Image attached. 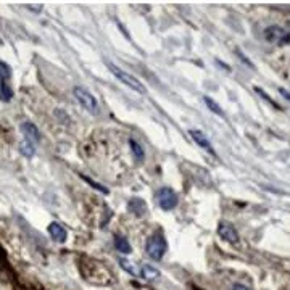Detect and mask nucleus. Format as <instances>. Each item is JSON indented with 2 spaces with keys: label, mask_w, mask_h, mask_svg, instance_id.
<instances>
[{
  "label": "nucleus",
  "mask_w": 290,
  "mask_h": 290,
  "mask_svg": "<svg viewBox=\"0 0 290 290\" xmlns=\"http://www.w3.org/2000/svg\"><path fill=\"white\" fill-rule=\"evenodd\" d=\"M82 260L86 261L89 266L81 263V272L89 282H94V284H110L112 282V272L107 270V266L96 260H89V258H82Z\"/></svg>",
  "instance_id": "nucleus-1"
},
{
  "label": "nucleus",
  "mask_w": 290,
  "mask_h": 290,
  "mask_svg": "<svg viewBox=\"0 0 290 290\" xmlns=\"http://www.w3.org/2000/svg\"><path fill=\"white\" fill-rule=\"evenodd\" d=\"M166 249H168V244H166L165 235H163L161 232H155V234H152L149 237V240H147V244H145L147 255L155 261H160L161 258L165 256Z\"/></svg>",
  "instance_id": "nucleus-2"
},
{
  "label": "nucleus",
  "mask_w": 290,
  "mask_h": 290,
  "mask_svg": "<svg viewBox=\"0 0 290 290\" xmlns=\"http://www.w3.org/2000/svg\"><path fill=\"white\" fill-rule=\"evenodd\" d=\"M107 65H108V70L112 71L113 75H115L116 77H118L126 87L133 89V91L137 92V94H145V92H147L145 86H144V84H142L137 77H134L133 75H129V73H126L124 70H121L119 66L113 65V63H107Z\"/></svg>",
  "instance_id": "nucleus-3"
},
{
  "label": "nucleus",
  "mask_w": 290,
  "mask_h": 290,
  "mask_svg": "<svg viewBox=\"0 0 290 290\" xmlns=\"http://www.w3.org/2000/svg\"><path fill=\"white\" fill-rule=\"evenodd\" d=\"M73 94H75V97L77 98V102L82 105L84 110H87L89 113L96 115L98 112V103H97V98L92 96L91 92L87 91L86 87L82 86H76L73 89Z\"/></svg>",
  "instance_id": "nucleus-4"
},
{
  "label": "nucleus",
  "mask_w": 290,
  "mask_h": 290,
  "mask_svg": "<svg viewBox=\"0 0 290 290\" xmlns=\"http://www.w3.org/2000/svg\"><path fill=\"white\" fill-rule=\"evenodd\" d=\"M265 39L274 45H287L290 44V33L281 26H268L265 29Z\"/></svg>",
  "instance_id": "nucleus-5"
},
{
  "label": "nucleus",
  "mask_w": 290,
  "mask_h": 290,
  "mask_svg": "<svg viewBox=\"0 0 290 290\" xmlns=\"http://www.w3.org/2000/svg\"><path fill=\"white\" fill-rule=\"evenodd\" d=\"M156 200L161 210H165V212H171L177 207V193L171 187H161L156 192Z\"/></svg>",
  "instance_id": "nucleus-6"
},
{
  "label": "nucleus",
  "mask_w": 290,
  "mask_h": 290,
  "mask_svg": "<svg viewBox=\"0 0 290 290\" xmlns=\"http://www.w3.org/2000/svg\"><path fill=\"white\" fill-rule=\"evenodd\" d=\"M218 234L221 239L229 242V244H237V242H239V232H237V229L229 223H219Z\"/></svg>",
  "instance_id": "nucleus-7"
},
{
  "label": "nucleus",
  "mask_w": 290,
  "mask_h": 290,
  "mask_svg": "<svg viewBox=\"0 0 290 290\" xmlns=\"http://www.w3.org/2000/svg\"><path fill=\"white\" fill-rule=\"evenodd\" d=\"M19 129H21V133H23L24 139L28 140V142H31V144L36 145L40 140V134H39L38 128H36L33 123H29V121H24V123H21Z\"/></svg>",
  "instance_id": "nucleus-8"
},
{
  "label": "nucleus",
  "mask_w": 290,
  "mask_h": 290,
  "mask_svg": "<svg viewBox=\"0 0 290 290\" xmlns=\"http://www.w3.org/2000/svg\"><path fill=\"white\" fill-rule=\"evenodd\" d=\"M189 134H191V137L193 139V142L197 145L202 147L203 150H207L210 155H216V152L213 149V145L210 144V140H208V137L205 135L202 131H197V129H192V131H189Z\"/></svg>",
  "instance_id": "nucleus-9"
},
{
  "label": "nucleus",
  "mask_w": 290,
  "mask_h": 290,
  "mask_svg": "<svg viewBox=\"0 0 290 290\" xmlns=\"http://www.w3.org/2000/svg\"><path fill=\"white\" fill-rule=\"evenodd\" d=\"M119 266L123 268L126 272H129L131 276L142 277V265H137L135 261H131V260H126V258H121V260H119Z\"/></svg>",
  "instance_id": "nucleus-10"
},
{
  "label": "nucleus",
  "mask_w": 290,
  "mask_h": 290,
  "mask_svg": "<svg viewBox=\"0 0 290 290\" xmlns=\"http://www.w3.org/2000/svg\"><path fill=\"white\" fill-rule=\"evenodd\" d=\"M49 234L55 242H58V244H63V242L66 240V231L61 224H58V223H52L49 226Z\"/></svg>",
  "instance_id": "nucleus-11"
},
{
  "label": "nucleus",
  "mask_w": 290,
  "mask_h": 290,
  "mask_svg": "<svg viewBox=\"0 0 290 290\" xmlns=\"http://www.w3.org/2000/svg\"><path fill=\"white\" fill-rule=\"evenodd\" d=\"M129 210L137 216V218H140V216H144L147 213V205L142 198H133L129 202Z\"/></svg>",
  "instance_id": "nucleus-12"
},
{
  "label": "nucleus",
  "mask_w": 290,
  "mask_h": 290,
  "mask_svg": "<svg viewBox=\"0 0 290 290\" xmlns=\"http://www.w3.org/2000/svg\"><path fill=\"white\" fill-rule=\"evenodd\" d=\"M161 274L160 271L156 270V268L150 266V265H145V263H142V279H145V281H156L158 277H160Z\"/></svg>",
  "instance_id": "nucleus-13"
},
{
  "label": "nucleus",
  "mask_w": 290,
  "mask_h": 290,
  "mask_svg": "<svg viewBox=\"0 0 290 290\" xmlns=\"http://www.w3.org/2000/svg\"><path fill=\"white\" fill-rule=\"evenodd\" d=\"M129 147H131V150H133V155L137 161H144V158H145V152L144 149H142V145L139 144V142H135L134 139H129Z\"/></svg>",
  "instance_id": "nucleus-14"
},
{
  "label": "nucleus",
  "mask_w": 290,
  "mask_h": 290,
  "mask_svg": "<svg viewBox=\"0 0 290 290\" xmlns=\"http://www.w3.org/2000/svg\"><path fill=\"white\" fill-rule=\"evenodd\" d=\"M115 247H116V250L121 251V253H131V245H129V242L124 235H116L115 237Z\"/></svg>",
  "instance_id": "nucleus-15"
},
{
  "label": "nucleus",
  "mask_w": 290,
  "mask_h": 290,
  "mask_svg": "<svg viewBox=\"0 0 290 290\" xmlns=\"http://www.w3.org/2000/svg\"><path fill=\"white\" fill-rule=\"evenodd\" d=\"M12 97H13V91H12V87H10V84L0 82V98H2L3 102H8Z\"/></svg>",
  "instance_id": "nucleus-16"
},
{
  "label": "nucleus",
  "mask_w": 290,
  "mask_h": 290,
  "mask_svg": "<svg viewBox=\"0 0 290 290\" xmlns=\"http://www.w3.org/2000/svg\"><path fill=\"white\" fill-rule=\"evenodd\" d=\"M19 152L23 154L24 156H33L34 155V152H36V147H34V144H31V142H28V140H23L19 144Z\"/></svg>",
  "instance_id": "nucleus-17"
},
{
  "label": "nucleus",
  "mask_w": 290,
  "mask_h": 290,
  "mask_svg": "<svg viewBox=\"0 0 290 290\" xmlns=\"http://www.w3.org/2000/svg\"><path fill=\"white\" fill-rule=\"evenodd\" d=\"M203 102H205V105H207V107H208L210 110H212V112H213L214 115H219V116L224 115V113H223V108H221L219 105L216 103L212 97H203Z\"/></svg>",
  "instance_id": "nucleus-18"
},
{
  "label": "nucleus",
  "mask_w": 290,
  "mask_h": 290,
  "mask_svg": "<svg viewBox=\"0 0 290 290\" xmlns=\"http://www.w3.org/2000/svg\"><path fill=\"white\" fill-rule=\"evenodd\" d=\"M12 77V70L8 65H5L3 61H0V82H8Z\"/></svg>",
  "instance_id": "nucleus-19"
},
{
  "label": "nucleus",
  "mask_w": 290,
  "mask_h": 290,
  "mask_svg": "<svg viewBox=\"0 0 290 290\" xmlns=\"http://www.w3.org/2000/svg\"><path fill=\"white\" fill-rule=\"evenodd\" d=\"M279 94H281L284 98H287L289 102H290V92L289 91H286V89H279Z\"/></svg>",
  "instance_id": "nucleus-20"
},
{
  "label": "nucleus",
  "mask_w": 290,
  "mask_h": 290,
  "mask_svg": "<svg viewBox=\"0 0 290 290\" xmlns=\"http://www.w3.org/2000/svg\"><path fill=\"white\" fill-rule=\"evenodd\" d=\"M232 290H250V289L245 287V286H240V284H237V286L232 287Z\"/></svg>",
  "instance_id": "nucleus-21"
}]
</instances>
